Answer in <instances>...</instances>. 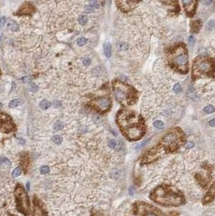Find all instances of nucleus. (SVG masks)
<instances>
[{
  "instance_id": "nucleus-1",
  "label": "nucleus",
  "mask_w": 215,
  "mask_h": 216,
  "mask_svg": "<svg viewBox=\"0 0 215 216\" xmlns=\"http://www.w3.org/2000/svg\"><path fill=\"white\" fill-rule=\"evenodd\" d=\"M117 125L125 137L132 141L138 140L145 134V122L139 114L127 109H122L117 115Z\"/></svg>"
},
{
  "instance_id": "nucleus-2",
  "label": "nucleus",
  "mask_w": 215,
  "mask_h": 216,
  "mask_svg": "<svg viewBox=\"0 0 215 216\" xmlns=\"http://www.w3.org/2000/svg\"><path fill=\"white\" fill-rule=\"evenodd\" d=\"M184 142V133L180 128L172 129L162 138V140L157 147H153L145 154L142 158V164H148L158 159L164 152H176L180 145Z\"/></svg>"
},
{
  "instance_id": "nucleus-3",
  "label": "nucleus",
  "mask_w": 215,
  "mask_h": 216,
  "mask_svg": "<svg viewBox=\"0 0 215 216\" xmlns=\"http://www.w3.org/2000/svg\"><path fill=\"white\" fill-rule=\"evenodd\" d=\"M150 198L155 202L163 206H179L185 202L181 192L167 185H159L151 192Z\"/></svg>"
},
{
  "instance_id": "nucleus-4",
  "label": "nucleus",
  "mask_w": 215,
  "mask_h": 216,
  "mask_svg": "<svg viewBox=\"0 0 215 216\" xmlns=\"http://www.w3.org/2000/svg\"><path fill=\"white\" fill-rule=\"evenodd\" d=\"M167 58L169 66L181 74H187L189 71V54L186 45L184 43L169 48L167 51Z\"/></svg>"
},
{
  "instance_id": "nucleus-5",
  "label": "nucleus",
  "mask_w": 215,
  "mask_h": 216,
  "mask_svg": "<svg viewBox=\"0 0 215 216\" xmlns=\"http://www.w3.org/2000/svg\"><path fill=\"white\" fill-rule=\"evenodd\" d=\"M113 91L116 100L123 106L133 105L138 99V92L132 86L120 80L113 83Z\"/></svg>"
},
{
  "instance_id": "nucleus-6",
  "label": "nucleus",
  "mask_w": 215,
  "mask_h": 216,
  "mask_svg": "<svg viewBox=\"0 0 215 216\" xmlns=\"http://www.w3.org/2000/svg\"><path fill=\"white\" fill-rule=\"evenodd\" d=\"M215 73V59L205 55L195 58L193 64V79H197L204 76H211Z\"/></svg>"
},
{
  "instance_id": "nucleus-7",
  "label": "nucleus",
  "mask_w": 215,
  "mask_h": 216,
  "mask_svg": "<svg viewBox=\"0 0 215 216\" xmlns=\"http://www.w3.org/2000/svg\"><path fill=\"white\" fill-rule=\"evenodd\" d=\"M15 196H16L17 207L20 212L23 214H27L29 210V197L25 191V188L22 185H17L15 190Z\"/></svg>"
},
{
  "instance_id": "nucleus-8",
  "label": "nucleus",
  "mask_w": 215,
  "mask_h": 216,
  "mask_svg": "<svg viewBox=\"0 0 215 216\" xmlns=\"http://www.w3.org/2000/svg\"><path fill=\"white\" fill-rule=\"evenodd\" d=\"M133 213L138 215H163V212L160 211V210L143 202L134 203Z\"/></svg>"
},
{
  "instance_id": "nucleus-9",
  "label": "nucleus",
  "mask_w": 215,
  "mask_h": 216,
  "mask_svg": "<svg viewBox=\"0 0 215 216\" xmlns=\"http://www.w3.org/2000/svg\"><path fill=\"white\" fill-rule=\"evenodd\" d=\"M116 5L121 11L128 13L135 9L142 0H115Z\"/></svg>"
},
{
  "instance_id": "nucleus-10",
  "label": "nucleus",
  "mask_w": 215,
  "mask_h": 216,
  "mask_svg": "<svg viewBox=\"0 0 215 216\" xmlns=\"http://www.w3.org/2000/svg\"><path fill=\"white\" fill-rule=\"evenodd\" d=\"M90 105L91 107L96 109L97 111L100 113H104L108 111L110 107H111V100L109 97H99V98L94 99L92 101H91Z\"/></svg>"
},
{
  "instance_id": "nucleus-11",
  "label": "nucleus",
  "mask_w": 215,
  "mask_h": 216,
  "mask_svg": "<svg viewBox=\"0 0 215 216\" xmlns=\"http://www.w3.org/2000/svg\"><path fill=\"white\" fill-rule=\"evenodd\" d=\"M15 129V125L7 114L0 113V132H11Z\"/></svg>"
},
{
  "instance_id": "nucleus-12",
  "label": "nucleus",
  "mask_w": 215,
  "mask_h": 216,
  "mask_svg": "<svg viewBox=\"0 0 215 216\" xmlns=\"http://www.w3.org/2000/svg\"><path fill=\"white\" fill-rule=\"evenodd\" d=\"M184 11L188 17H193L198 8V0H182Z\"/></svg>"
},
{
  "instance_id": "nucleus-13",
  "label": "nucleus",
  "mask_w": 215,
  "mask_h": 216,
  "mask_svg": "<svg viewBox=\"0 0 215 216\" xmlns=\"http://www.w3.org/2000/svg\"><path fill=\"white\" fill-rule=\"evenodd\" d=\"M36 8L31 2H26L21 5V7L17 11H16V16H32L33 14L35 13Z\"/></svg>"
},
{
  "instance_id": "nucleus-14",
  "label": "nucleus",
  "mask_w": 215,
  "mask_h": 216,
  "mask_svg": "<svg viewBox=\"0 0 215 216\" xmlns=\"http://www.w3.org/2000/svg\"><path fill=\"white\" fill-rule=\"evenodd\" d=\"M214 198H215V180H214V182L212 184V185L209 187V189L208 192H207L206 194H205V198H203V200H202V202L204 203V204L209 203L211 202L213 199H214Z\"/></svg>"
},
{
  "instance_id": "nucleus-15",
  "label": "nucleus",
  "mask_w": 215,
  "mask_h": 216,
  "mask_svg": "<svg viewBox=\"0 0 215 216\" xmlns=\"http://www.w3.org/2000/svg\"><path fill=\"white\" fill-rule=\"evenodd\" d=\"M202 23L200 20H193L191 22L190 25V30L193 33H198V32L200 31V29L202 28Z\"/></svg>"
},
{
  "instance_id": "nucleus-16",
  "label": "nucleus",
  "mask_w": 215,
  "mask_h": 216,
  "mask_svg": "<svg viewBox=\"0 0 215 216\" xmlns=\"http://www.w3.org/2000/svg\"><path fill=\"white\" fill-rule=\"evenodd\" d=\"M104 54L107 58H110L112 54V45L110 43L105 42L104 44Z\"/></svg>"
},
{
  "instance_id": "nucleus-17",
  "label": "nucleus",
  "mask_w": 215,
  "mask_h": 216,
  "mask_svg": "<svg viewBox=\"0 0 215 216\" xmlns=\"http://www.w3.org/2000/svg\"><path fill=\"white\" fill-rule=\"evenodd\" d=\"M7 26H8V29L12 32H17L19 30V25L14 20H10Z\"/></svg>"
},
{
  "instance_id": "nucleus-18",
  "label": "nucleus",
  "mask_w": 215,
  "mask_h": 216,
  "mask_svg": "<svg viewBox=\"0 0 215 216\" xmlns=\"http://www.w3.org/2000/svg\"><path fill=\"white\" fill-rule=\"evenodd\" d=\"M0 165H1L2 167L8 168L11 167V162L9 161V160L7 158L2 157V158L0 159Z\"/></svg>"
},
{
  "instance_id": "nucleus-19",
  "label": "nucleus",
  "mask_w": 215,
  "mask_h": 216,
  "mask_svg": "<svg viewBox=\"0 0 215 216\" xmlns=\"http://www.w3.org/2000/svg\"><path fill=\"white\" fill-rule=\"evenodd\" d=\"M39 106H40V108L41 109H44V110H45V109H48L49 107H50V106H51V102H49V101H48V100H42V101L40 103Z\"/></svg>"
},
{
  "instance_id": "nucleus-20",
  "label": "nucleus",
  "mask_w": 215,
  "mask_h": 216,
  "mask_svg": "<svg viewBox=\"0 0 215 216\" xmlns=\"http://www.w3.org/2000/svg\"><path fill=\"white\" fill-rule=\"evenodd\" d=\"M23 103V101L20 99H15V100H12L11 102L9 103V106L11 108H15L17 107L19 105H20Z\"/></svg>"
},
{
  "instance_id": "nucleus-21",
  "label": "nucleus",
  "mask_w": 215,
  "mask_h": 216,
  "mask_svg": "<svg viewBox=\"0 0 215 216\" xmlns=\"http://www.w3.org/2000/svg\"><path fill=\"white\" fill-rule=\"evenodd\" d=\"M78 20H79V23L80 25H86V23L88 21V18H87L86 16H80Z\"/></svg>"
},
{
  "instance_id": "nucleus-22",
  "label": "nucleus",
  "mask_w": 215,
  "mask_h": 216,
  "mask_svg": "<svg viewBox=\"0 0 215 216\" xmlns=\"http://www.w3.org/2000/svg\"><path fill=\"white\" fill-rule=\"evenodd\" d=\"M52 140H53V143H56V144H58V145L61 144V143H62V138L59 135L53 136V138H52Z\"/></svg>"
},
{
  "instance_id": "nucleus-23",
  "label": "nucleus",
  "mask_w": 215,
  "mask_h": 216,
  "mask_svg": "<svg viewBox=\"0 0 215 216\" xmlns=\"http://www.w3.org/2000/svg\"><path fill=\"white\" fill-rule=\"evenodd\" d=\"M214 111L215 108L214 106H213L212 105H208V106H206V107L204 109V112L205 113H206V114H212V113H213Z\"/></svg>"
},
{
  "instance_id": "nucleus-24",
  "label": "nucleus",
  "mask_w": 215,
  "mask_h": 216,
  "mask_svg": "<svg viewBox=\"0 0 215 216\" xmlns=\"http://www.w3.org/2000/svg\"><path fill=\"white\" fill-rule=\"evenodd\" d=\"M117 48L120 49V50L125 51V50H127V49H128V45L125 42H119L117 44Z\"/></svg>"
},
{
  "instance_id": "nucleus-25",
  "label": "nucleus",
  "mask_w": 215,
  "mask_h": 216,
  "mask_svg": "<svg viewBox=\"0 0 215 216\" xmlns=\"http://www.w3.org/2000/svg\"><path fill=\"white\" fill-rule=\"evenodd\" d=\"M154 126L155 128H157V129H162L164 128V124L161 121H155V122H154Z\"/></svg>"
},
{
  "instance_id": "nucleus-26",
  "label": "nucleus",
  "mask_w": 215,
  "mask_h": 216,
  "mask_svg": "<svg viewBox=\"0 0 215 216\" xmlns=\"http://www.w3.org/2000/svg\"><path fill=\"white\" fill-rule=\"evenodd\" d=\"M20 174H21V168L19 167L15 168L14 171L12 172V176H13V177H17V176H20Z\"/></svg>"
},
{
  "instance_id": "nucleus-27",
  "label": "nucleus",
  "mask_w": 215,
  "mask_h": 216,
  "mask_svg": "<svg viewBox=\"0 0 215 216\" xmlns=\"http://www.w3.org/2000/svg\"><path fill=\"white\" fill-rule=\"evenodd\" d=\"M86 42H87V40H86L85 37L79 38L77 40V44L79 45V46H83V45H84Z\"/></svg>"
},
{
  "instance_id": "nucleus-28",
  "label": "nucleus",
  "mask_w": 215,
  "mask_h": 216,
  "mask_svg": "<svg viewBox=\"0 0 215 216\" xmlns=\"http://www.w3.org/2000/svg\"><path fill=\"white\" fill-rule=\"evenodd\" d=\"M214 27H215L214 20H210L208 23H207V29H209V30H212Z\"/></svg>"
},
{
  "instance_id": "nucleus-29",
  "label": "nucleus",
  "mask_w": 215,
  "mask_h": 216,
  "mask_svg": "<svg viewBox=\"0 0 215 216\" xmlns=\"http://www.w3.org/2000/svg\"><path fill=\"white\" fill-rule=\"evenodd\" d=\"M149 140H150V138H146V139H145V140H143L142 142H141L140 143H138V146L135 147L136 149H140V148H142V147H144L145 145L146 144V143H148Z\"/></svg>"
},
{
  "instance_id": "nucleus-30",
  "label": "nucleus",
  "mask_w": 215,
  "mask_h": 216,
  "mask_svg": "<svg viewBox=\"0 0 215 216\" xmlns=\"http://www.w3.org/2000/svg\"><path fill=\"white\" fill-rule=\"evenodd\" d=\"M90 6L93 7V8H95V9H98L100 7V5H99L96 0H91L90 1Z\"/></svg>"
},
{
  "instance_id": "nucleus-31",
  "label": "nucleus",
  "mask_w": 215,
  "mask_h": 216,
  "mask_svg": "<svg viewBox=\"0 0 215 216\" xmlns=\"http://www.w3.org/2000/svg\"><path fill=\"white\" fill-rule=\"evenodd\" d=\"M173 90H174V91L176 92V93H180V92H181L182 87L181 86H180V83H176V84L174 86V87H173Z\"/></svg>"
},
{
  "instance_id": "nucleus-32",
  "label": "nucleus",
  "mask_w": 215,
  "mask_h": 216,
  "mask_svg": "<svg viewBox=\"0 0 215 216\" xmlns=\"http://www.w3.org/2000/svg\"><path fill=\"white\" fill-rule=\"evenodd\" d=\"M63 127H64V125H63V124H62V122H57L54 124V129H55L56 130H60Z\"/></svg>"
},
{
  "instance_id": "nucleus-33",
  "label": "nucleus",
  "mask_w": 215,
  "mask_h": 216,
  "mask_svg": "<svg viewBox=\"0 0 215 216\" xmlns=\"http://www.w3.org/2000/svg\"><path fill=\"white\" fill-rule=\"evenodd\" d=\"M40 171L41 174H46L49 172V168L48 166H46V165H44V166H42V167L40 168Z\"/></svg>"
},
{
  "instance_id": "nucleus-34",
  "label": "nucleus",
  "mask_w": 215,
  "mask_h": 216,
  "mask_svg": "<svg viewBox=\"0 0 215 216\" xmlns=\"http://www.w3.org/2000/svg\"><path fill=\"white\" fill-rule=\"evenodd\" d=\"M83 65H84V66H86V67H88V66H90V65H91V60L88 58H83Z\"/></svg>"
},
{
  "instance_id": "nucleus-35",
  "label": "nucleus",
  "mask_w": 215,
  "mask_h": 216,
  "mask_svg": "<svg viewBox=\"0 0 215 216\" xmlns=\"http://www.w3.org/2000/svg\"><path fill=\"white\" fill-rule=\"evenodd\" d=\"M109 146L111 147V148L114 149V148H116V147H117V142H116L114 139H111V140H109Z\"/></svg>"
},
{
  "instance_id": "nucleus-36",
  "label": "nucleus",
  "mask_w": 215,
  "mask_h": 216,
  "mask_svg": "<svg viewBox=\"0 0 215 216\" xmlns=\"http://www.w3.org/2000/svg\"><path fill=\"white\" fill-rule=\"evenodd\" d=\"M30 91H33V92L36 91H37V86L35 83H31L30 84Z\"/></svg>"
},
{
  "instance_id": "nucleus-37",
  "label": "nucleus",
  "mask_w": 215,
  "mask_h": 216,
  "mask_svg": "<svg viewBox=\"0 0 215 216\" xmlns=\"http://www.w3.org/2000/svg\"><path fill=\"white\" fill-rule=\"evenodd\" d=\"M5 23H6V18H5V17L0 18V28H2V26L4 25Z\"/></svg>"
},
{
  "instance_id": "nucleus-38",
  "label": "nucleus",
  "mask_w": 215,
  "mask_h": 216,
  "mask_svg": "<svg viewBox=\"0 0 215 216\" xmlns=\"http://www.w3.org/2000/svg\"><path fill=\"white\" fill-rule=\"evenodd\" d=\"M189 44H190L191 45H193V44H194V41H195V39H194V37H193V36H189Z\"/></svg>"
},
{
  "instance_id": "nucleus-39",
  "label": "nucleus",
  "mask_w": 215,
  "mask_h": 216,
  "mask_svg": "<svg viewBox=\"0 0 215 216\" xmlns=\"http://www.w3.org/2000/svg\"><path fill=\"white\" fill-rule=\"evenodd\" d=\"M194 147V143H193V142H189V143H188L186 144V146H185V147H186L187 149H189V148H192V147Z\"/></svg>"
},
{
  "instance_id": "nucleus-40",
  "label": "nucleus",
  "mask_w": 215,
  "mask_h": 216,
  "mask_svg": "<svg viewBox=\"0 0 215 216\" xmlns=\"http://www.w3.org/2000/svg\"><path fill=\"white\" fill-rule=\"evenodd\" d=\"M209 125L212 127L215 126V118H213V119H212V120L209 122Z\"/></svg>"
},
{
  "instance_id": "nucleus-41",
  "label": "nucleus",
  "mask_w": 215,
  "mask_h": 216,
  "mask_svg": "<svg viewBox=\"0 0 215 216\" xmlns=\"http://www.w3.org/2000/svg\"><path fill=\"white\" fill-rule=\"evenodd\" d=\"M212 2H213V0H203V2L205 5H209Z\"/></svg>"
},
{
  "instance_id": "nucleus-42",
  "label": "nucleus",
  "mask_w": 215,
  "mask_h": 216,
  "mask_svg": "<svg viewBox=\"0 0 215 216\" xmlns=\"http://www.w3.org/2000/svg\"><path fill=\"white\" fill-rule=\"evenodd\" d=\"M22 79L24 83H29L30 81V79H31V77H26V78H24Z\"/></svg>"
},
{
  "instance_id": "nucleus-43",
  "label": "nucleus",
  "mask_w": 215,
  "mask_h": 216,
  "mask_svg": "<svg viewBox=\"0 0 215 216\" xmlns=\"http://www.w3.org/2000/svg\"><path fill=\"white\" fill-rule=\"evenodd\" d=\"M18 142L20 143V144H25V140H24L22 138H18Z\"/></svg>"
},
{
  "instance_id": "nucleus-44",
  "label": "nucleus",
  "mask_w": 215,
  "mask_h": 216,
  "mask_svg": "<svg viewBox=\"0 0 215 216\" xmlns=\"http://www.w3.org/2000/svg\"><path fill=\"white\" fill-rule=\"evenodd\" d=\"M54 104H55L56 107H57V105H60V102H58V101H55V103H54Z\"/></svg>"
}]
</instances>
